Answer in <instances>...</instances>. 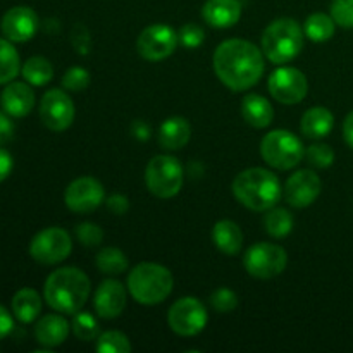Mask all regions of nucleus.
I'll list each match as a JSON object with an SVG mask.
<instances>
[{"instance_id":"nucleus-25","label":"nucleus","mask_w":353,"mask_h":353,"mask_svg":"<svg viewBox=\"0 0 353 353\" xmlns=\"http://www.w3.org/2000/svg\"><path fill=\"white\" fill-rule=\"evenodd\" d=\"M12 312L19 323L30 324L40 316L41 299L33 288H23L12 296Z\"/></svg>"},{"instance_id":"nucleus-6","label":"nucleus","mask_w":353,"mask_h":353,"mask_svg":"<svg viewBox=\"0 0 353 353\" xmlns=\"http://www.w3.org/2000/svg\"><path fill=\"white\" fill-rule=\"evenodd\" d=\"M261 155L271 168L288 171L300 164L305 155L299 137L286 130H274L262 138Z\"/></svg>"},{"instance_id":"nucleus-8","label":"nucleus","mask_w":353,"mask_h":353,"mask_svg":"<svg viewBox=\"0 0 353 353\" xmlns=\"http://www.w3.org/2000/svg\"><path fill=\"white\" fill-rule=\"evenodd\" d=\"M288 264L286 250L274 243H255L247 250L243 265L250 276L257 279H271L281 274Z\"/></svg>"},{"instance_id":"nucleus-27","label":"nucleus","mask_w":353,"mask_h":353,"mask_svg":"<svg viewBox=\"0 0 353 353\" xmlns=\"http://www.w3.org/2000/svg\"><path fill=\"white\" fill-rule=\"evenodd\" d=\"M21 74L30 85L43 86L54 78V65L48 59L34 55V57H30L24 62L23 68H21Z\"/></svg>"},{"instance_id":"nucleus-41","label":"nucleus","mask_w":353,"mask_h":353,"mask_svg":"<svg viewBox=\"0 0 353 353\" xmlns=\"http://www.w3.org/2000/svg\"><path fill=\"white\" fill-rule=\"evenodd\" d=\"M107 207H109V210H112L114 214H117V216H123V214H126L128 209H130V202H128V199L124 195L116 193V195H110L109 199H107Z\"/></svg>"},{"instance_id":"nucleus-30","label":"nucleus","mask_w":353,"mask_h":353,"mask_svg":"<svg viewBox=\"0 0 353 353\" xmlns=\"http://www.w3.org/2000/svg\"><path fill=\"white\" fill-rule=\"evenodd\" d=\"M97 268L100 269V272L110 276L123 274V272L128 271V259L119 248L107 247L102 248L97 255Z\"/></svg>"},{"instance_id":"nucleus-17","label":"nucleus","mask_w":353,"mask_h":353,"mask_svg":"<svg viewBox=\"0 0 353 353\" xmlns=\"http://www.w3.org/2000/svg\"><path fill=\"white\" fill-rule=\"evenodd\" d=\"M97 314L103 319H116L126 307V290L116 279H105L99 285L93 299Z\"/></svg>"},{"instance_id":"nucleus-9","label":"nucleus","mask_w":353,"mask_h":353,"mask_svg":"<svg viewBox=\"0 0 353 353\" xmlns=\"http://www.w3.org/2000/svg\"><path fill=\"white\" fill-rule=\"evenodd\" d=\"M72 250V241L68 231L62 228H47L34 234L30 243V255L33 261L43 265H54L65 261Z\"/></svg>"},{"instance_id":"nucleus-42","label":"nucleus","mask_w":353,"mask_h":353,"mask_svg":"<svg viewBox=\"0 0 353 353\" xmlns=\"http://www.w3.org/2000/svg\"><path fill=\"white\" fill-rule=\"evenodd\" d=\"M12 168H14L12 155H10L6 148H0V183H2L3 179L9 178Z\"/></svg>"},{"instance_id":"nucleus-31","label":"nucleus","mask_w":353,"mask_h":353,"mask_svg":"<svg viewBox=\"0 0 353 353\" xmlns=\"http://www.w3.org/2000/svg\"><path fill=\"white\" fill-rule=\"evenodd\" d=\"M72 333L76 338L81 341H92L99 340L100 327L95 317L88 312H76L74 319H72Z\"/></svg>"},{"instance_id":"nucleus-4","label":"nucleus","mask_w":353,"mask_h":353,"mask_svg":"<svg viewBox=\"0 0 353 353\" xmlns=\"http://www.w3.org/2000/svg\"><path fill=\"white\" fill-rule=\"evenodd\" d=\"M174 278L168 268L155 262H141L128 276V290L141 305H157L172 292Z\"/></svg>"},{"instance_id":"nucleus-11","label":"nucleus","mask_w":353,"mask_h":353,"mask_svg":"<svg viewBox=\"0 0 353 353\" xmlns=\"http://www.w3.org/2000/svg\"><path fill=\"white\" fill-rule=\"evenodd\" d=\"M178 33L168 24H152L145 28L137 40V50L143 59L152 62L164 61L176 50Z\"/></svg>"},{"instance_id":"nucleus-36","label":"nucleus","mask_w":353,"mask_h":353,"mask_svg":"<svg viewBox=\"0 0 353 353\" xmlns=\"http://www.w3.org/2000/svg\"><path fill=\"white\" fill-rule=\"evenodd\" d=\"M76 236L81 241L85 247H99L103 241V231L102 228L97 226L93 223H81L76 226Z\"/></svg>"},{"instance_id":"nucleus-22","label":"nucleus","mask_w":353,"mask_h":353,"mask_svg":"<svg viewBox=\"0 0 353 353\" xmlns=\"http://www.w3.org/2000/svg\"><path fill=\"white\" fill-rule=\"evenodd\" d=\"M241 116L252 128H268L274 119V109L265 97L248 93L241 102Z\"/></svg>"},{"instance_id":"nucleus-32","label":"nucleus","mask_w":353,"mask_h":353,"mask_svg":"<svg viewBox=\"0 0 353 353\" xmlns=\"http://www.w3.org/2000/svg\"><path fill=\"white\" fill-rule=\"evenodd\" d=\"M97 352L100 353H130L131 343L126 334L121 331H107L99 336Z\"/></svg>"},{"instance_id":"nucleus-45","label":"nucleus","mask_w":353,"mask_h":353,"mask_svg":"<svg viewBox=\"0 0 353 353\" xmlns=\"http://www.w3.org/2000/svg\"><path fill=\"white\" fill-rule=\"evenodd\" d=\"M133 131H134V137L140 138V140H147L150 137V128L143 123V121H137L133 124Z\"/></svg>"},{"instance_id":"nucleus-1","label":"nucleus","mask_w":353,"mask_h":353,"mask_svg":"<svg viewBox=\"0 0 353 353\" xmlns=\"http://www.w3.org/2000/svg\"><path fill=\"white\" fill-rule=\"evenodd\" d=\"M214 71L233 92H245L259 83L264 72V57L252 41L226 40L214 52Z\"/></svg>"},{"instance_id":"nucleus-35","label":"nucleus","mask_w":353,"mask_h":353,"mask_svg":"<svg viewBox=\"0 0 353 353\" xmlns=\"http://www.w3.org/2000/svg\"><path fill=\"white\" fill-rule=\"evenodd\" d=\"M90 85V72L85 68H71L62 78V86L69 92H83Z\"/></svg>"},{"instance_id":"nucleus-14","label":"nucleus","mask_w":353,"mask_h":353,"mask_svg":"<svg viewBox=\"0 0 353 353\" xmlns=\"http://www.w3.org/2000/svg\"><path fill=\"white\" fill-rule=\"evenodd\" d=\"M103 200H105V190L102 183L90 176L74 179L64 193V202L68 209L79 214L92 212L97 207L102 205Z\"/></svg>"},{"instance_id":"nucleus-29","label":"nucleus","mask_w":353,"mask_h":353,"mask_svg":"<svg viewBox=\"0 0 353 353\" xmlns=\"http://www.w3.org/2000/svg\"><path fill=\"white\" fill-rule=\"evenodd\" d=\"M293 216L286 209L281 207H272L264 216V228L268 234L274 238H285L293 230Z\"/></svg>"},{"instance_id":"nucleus-23","label":"nucleus","mask_w":353,"mask_h":353,"mask_svg":"<svg viewBox=\"0 0 353 353\" xmlns=\"http://www.w3.org/2000/svg\"><path fill=\"white\" fill-rule=\"evenodd\" d=\"M334 126V116L326 107H312L303 114L300 121V130L303 137L310 140H319V138L327 137Z\"/></svg>"},{"instance_id":"nucleus-15","label":"nucleus","mask_w":353,"mask_h":353,"mask_svg":"<svg viewBox=\"0 0 353 353\" xmlns=\"http://www.w3.org/2000/svg\"><path fill=\"white\" fill-rule=\"evenodd\" d=\"M323 190V181L319 176L309 169H302L292 174L285 186L286 202L296 209H305L316 202Z\"/></svg>"},{"instance_id":"nucleus-26","label":"nucleus","mask_w":353,"mask_h":353,"mask_svg":"<svg viewBox=\"0 0 353 353\" xmlns=\"http://www.w3.org/2000/svg\"><path fill=\"white\" fill-rule=\"evenodd\" d=\"M334 30H336V23L331 16L324 12L310 14L303 23V33L309 40L316 41V43H323L333 38Z\"/></svg>"},{"instance_id":"nucleus-18","label":"nucleus","mask_w":353,"mask_h":353,"mask_svg":"<svg viewBox=\"0 0 353 353\" xmlns=\"http://www.w3.org/2000/svg\"><path fill=\"white\" fill-rule=\"evenodd\" d=\"M0 105L10 117L28 116L34 107V92L28 83L10 81L0 95Z\"/></svg>"},{"instance_id":"nucleus-24","label":"nucleus","mask_w":353,"mask_h":353,"mask_svg":"<svg viewBox=\"0 0 353 353\" xmlns=\"http://www.w3.org/2000/svg\"><path fill=\"white\" fill-rule=\"evenodd\" d=\"M212 241L217 250H221L223 254L236 255L243 247V233L236 223L224 219L214 226Z\"/></svg>"},{"instance_id":"nucleus-40","label":"nucleus","mask_w":353,"mask_h":353,"mask_svg":"<svg viewBox=\"0 0 353 353\" xmlns=\"http://www.w3.org/2000/svg\"><path fill=\"white\" fill-rule=\"evenodd\" d=\"M14 137V123L6 110H0V145H6Z\"/></svg>"},{"instance_id":"nucleus-28","label":"nucleus","mask_w":353,"mask_h":353,"mask_svg":"<svg viewBox=\"0 0 353 353\" xmlns=\"http://www.w3.org/2000/svg\"><path fill=\"white\" fill-rule=\"evenodd\" d=\"M21 71V59L7 38H0V85L14 81Z\"/></svg>"},{"instance_id":"nucleus-16","label":"nucleus","mask_w":353,"mask_h":353,"mask_svg":"<svg viewBox=\"0 0 353 353\" xmlns=\"http://www.w3.org/2000/svg\"><path fill=\"white\" fill-rule=\"evenodd\" d=\"M40 21H38L37 12L31 7L17 6L7 10L0 23L2 34L10 41L23 43V41L31 40L37 34Z\"/></svg>"},{"instance_id":"nucleus-44","label":"nucleus","mask_w":353,"mask_h":353,"mask_svg":"<svg viewBox=\"0 0 353 353\" xmlns=\"http://www.w3.org/2000/svg\"><path fill=\"white\" fill-rule=\"evenodd\" d=\"M343 138L347 141V145L350 148H353V110L345 117L343 123Z\"/></svg>"},{"instance_id":"nucleus-20","label":"nucleus","mask_w":353,"mask_h":353,"mask_svg":"<svg viewBox=\"0 0 353 353\" xmlns=\"http://www.w3.org/2000/svg\"><path fill=\"white\" fill-rule=\"evenodd\" d=\"M69 334V324L59 314H47L34 326V338L45 348H55L65 341Z\"/></svg>"},{"instance_id":"nucleus-39","label":"nucleus","mask_w":353,"mask_h":353,"mask_svg":"<svg viewBox=\"0 0 353 353\" xmlns=\"http://www.w3.org/2000/svg\"><path fill=\"white\" fill-rule=\"evenodd\" d=\"M71 43L79 55H88L92 48V37L85 24L76 23L71 31Z\"/></svg>"},{"instance_id":"nucleus-7","label":"nucleus","mask_w":353,"mask_h":353,"mask_svg":"<svg viewBox=\"0 0 353 353\" xmlns=\"http://www.w3.org/2000/svg\"><path fill=\"white\" fill-rule=\"evenodd\" d=\"M183 165L171 155H155L145 169V183L148 192L159 199H172L183 186Z\"/></svg>"},{"instance_id":"nucleus-13","label":"nucleus","mask_w":353,"mask_h":353,"mask_svg":"<svg viewBox=\"0 0 353 353\" xmlns=\"http://www.w3.org/2000/svg\"><path fill=\"white\" fill-rule=\"evenodd\" d=\"M269 92L285 105H295L305 99L309 92V83L305 74L295 68H279L269 76Z\"/></svg>"},{"instance_id":"nucleus-5","label":"nucleus","mask_w":353,"mask_h":353,"mask_svg":"<svg viewBox=\"0 0 353 353\" xmlns=\"http://www.w3.org/2000/svg\"><path fill=\"white\" fill-rule=\"evenodd\" d=\"M302 26L292 17H281L269 24L262 34V52L274 64L293 61L303 48Z\"/></svg>"},{"instance_id":"nucleus-38","label":"nucleus","mask_w":353,"mask_h":353,"mask_svg":"<svg viewBox=\"0 0 353 353\" xmlns=\"http://www.w3.org/2000/svg\"><path fill=\"white\" fill-rule=\"evenodd\" d=\"M178 40L183 47L196 48L203 43V40H205V33H203V30L199 24L188 23L185 24V26L179 28Z\"/></svg>"},{"instance_id":"nucleus-19","label":"nucleus","mask_w":353,"mask_h":353,"mask_svg":"<svg viewBox=\"0 0 353 353\" xmlns=\"http://www.w3.org/2000/svg\"><path fill=\"white\" fill-rule=\"evenodd\" d=\"M202 17L212 28H231L240 21V0H207L202 7Z\"/></svg>"},{"instance_id":"nucleus-12","label":"nucleus","mask_w":353,"mask_h":353,"mask_svg":"<svg viewBox=\"0 0 353 353\" xmlns=\"http://www.w3.org/2000/svg\"><path fill=\"white\" fill-rule=\"evenodd\" d=\"M40 119L50 131H65L74 121V103L71 97L59 88L45 92L40 102Z\"/></svg>"},{"instance_id":"nucleus-37","label":"nucleus","mask_w":353,"mask_h":353,"mask_svg":"<svg viewBox=\"0 0 353 353\" xmlns=\"http://www.w3.org/2000/svg\"><path fill=\"white\" fill-rule=\"evenodd\" d=\"M331 17L341 28H353V0H333Z\"/></svg>"},{"instance_id":"nucleus-3","label":"nucleus","mask_w":353,"mask_h":353,"mask_svg":"<svg viewBox=\"0 0 353 353\" xmlns=\"http://www.w3.org/2000/svg\"><path fill=\"white\" fill-rule=\"evenodd\" d=\"M231 188L238 202L254 212H265L281 199V183L278 176L262 168L241 171L233 179Z\"/></svg>"},{"instance_id":"nucleus-2","label":"nucleus","mask_w":353,"mask_h":353,"mask_svg":"<svg viewBox=\"0 0 353 353\" xmlns=\"http://www.w3.org/2000/svg\"><path fill=\"white\" fill-rule=\"evenodd\" d=\"M92 285L81 269L62 268L52 272L43 286V296L48 305L61 314L74 316L88 300Z\"/></svg>"},{"instance_id":"nucleus-33","label":"nucleus","mask_w":353,"mask_h":353,"mask_svg":"<svg viewBox=\"0 0 353 353\" xmlns=\"http://www.w3.org/2000/svg\"><path fill=\"white\" fill-rule=\"evenodd\" d=\"M305 157H307V162H309L312 168L326 169L330 168V165H333L334 152L330 145L314 143L305 150Z\"/></svg>"},{"instance_id":"nucleus-43","label":"nucleus","mask_w":353,"mask_h":353,"mask_svg":"<svg viewBox=\"0 0 353 353\" xmlns=\"http://www.w3.org/2000/svg\"><path fill=\"white\" fill-rule=\"evenodd\" d=\"M12 330H14L12 316L7 312L6 307L0 305V340H3L6 336H9L10 331Z\"/></svg>"},{"instance_id":"nucleus-21","label":"nucleus","mask_w":353,"mask_h":353,"mask_svg":"<svg viewBox=\"0 0 353 353\" xmlns=\"http://www.w3.org/2000/svg\"><path fill=\"white\" fill-rule=\"evenodd\" d=\"M192 138V126L181 116H172L161 124L159 130V143L165 150H179Z\"/></svg>"},{"instance_id":"nucleus-34","label":"nucleus","mask_w":353,"mask_h":353,"mask_svg":"<svg viewBox=\"0 0 353 353\" xmlns=\"http://www.w3.org/2000/svg\"><path fill=\"white\" fill-rule=\"evenodd\" d=\"M210 305L214 307V310L221 314L233 312L238 307V296L233 290L219 288L210 295Z\"/></svg>"},{"instance_id":"nucleus-10","label":"nucleus","mask_w":353,"mask_h":353,"mask_svg":"<svg viewBox=\"0 0 353 353\" xmlns=\"http://www.w3.org/2000/svg\"><path fill=\"white\" fill-rule=\"evenodd\" d=\"M207 310L195 296H183L172 303L168 312V323L179 336H195L207 326Z\"/></svg>"}]
</instances>
